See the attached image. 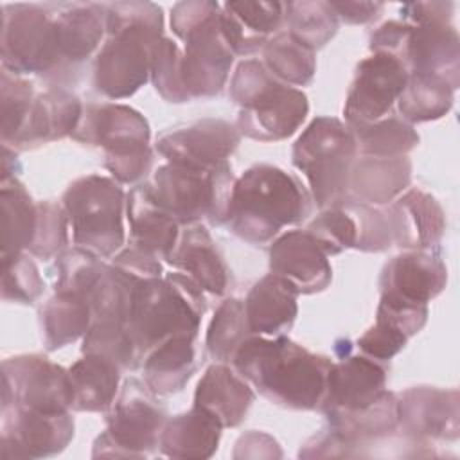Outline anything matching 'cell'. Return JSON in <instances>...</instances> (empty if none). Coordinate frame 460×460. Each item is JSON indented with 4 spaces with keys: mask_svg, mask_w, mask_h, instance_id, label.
I'll return each mask as SVG.
<instances>
[{
    "mask_svg": "<svg viewBox=\"0 0 460 460\" xmlns=\"http://www.w3.org/2000/svg\"><path fill=\"white\" fill-rule=\"evenodd\" d=\"M331 361L284 334H252L235 352L232 365L270 402L320 411Z\"/></svg>",
    "mask_w": 460,
    "mask_h": 460,
    "instance_id": "1",
    "label": "cell"
},
{
    "mask_svg": "<svg viewBox=\"0 0 460 460\" xmlns=\"http://www.w3.org/2000/svg\"><path fill=\"white\" fill-rule=\"evenodd\" d=\"M106 40L95 58L93 84L108 99H126L149 79L153 49L164 38V14L153 2L106 4Z\"/></svg>",
    "mask_w": 460,
    "mask_h": 460,
    "instance_id": "2",
    "label": "cell"
},
{
    "mask_svg": "<svg viewBox=\"0 0 460 460\" xmlns=\"http://www.w3.org/2000/svg\"><path fill=\"white\" fill-rule=\"evenodd\" d=\"M311 192L280 167L257 164L234 183L225 223L250 244H266L284 226L302 223L313 210Z\"/></svg>",
    "mask_w": 460,
    "mask_h": 460,
    "instance_id": "3",
    "label": "cell"
},
{
    "mask_svg": "<svg viewBox=\"0 0 460 460\" xmlns=\"http://www.w3.org/2000/svg\"><path fill=\"white\" fill-rule=\"evenodd\" d=\"M205 313L203 291L180 271L142 280L135 291L128 329L142 359L176 334L198 336Z\"/></svg>",
    "mask_w": 460,
    "mask_h": 460,
    "instance_id": "4",
    "label": "cell"
},
{
    "mask_svg": "<svg viewBox=\"0 0 460 460\" xmlns=\"http://www.w3.org/2000/svg\"><path fill=\"white\" fill-rule=\"evenodd\" d=\"M356 158L358 147L349 124L334 117H316L293 146V165L305 176L320 210L349 198Z\"/></svg>",
    "mask_w": 460,
    "mask_h": 460,
    "instance_id": "5",
    "label": "cell"
},
{
    "mask_svg": "<svg viewBox=\"0 0 460 460\" xmlns=\"http://www.w3.org/2000/svg\"><path fill=\"white\" fill-rule=\"evenodd\" d=\"M63 208L74 246L99 259L111 257L122 248L126 194L117 180L101 174L77 178L63 194Z\"/></svg>",
    "mask_w": 460,
    "mask_h": 460,
    "instance_id": "6",
    "label": "cell"
},
{
    "mask_svg": "<svg viewBox=\"0 0 460 460\" xmlns=\"http://www.w3.org/2000/svg\"><path fill=\"white\" fill-rule=\"evenodd\" d=\"M235 178L232 167H190L165 162L153 172L151 189L156 201L180 223H225Z\"/></svg>",
    "mask_w": 460,
    "mask_h": 460,
    "instance_id": "7",
    "label": "cell"
},
{
    "mask_svg": "<svg viewBox=\"0 0 460 460\" xmlns=\"http://www.w3.org/2000/svg\"><path fill=\"white\" fill-rule=\"evenodd\" d=\"M146 383L126 379L106 411V429L95 438L92 456L144 458L160 442L167 415Z\"/></svg>",
    "mask_w": 460,
    "mask_h": 460,
    "instance_id": "8",
    "label": "cell"
},
{
    "mask_svg": "<svg viewBox=\"0 0 460 460\" xmlns=\"http://www.w3.org/2000/svg\"><path fill=\"white\" fill-rule=\"evenodd\" d=\"M0 32L4 70L14 75H58L63 70L50 4H4Z\"/></svg>",
    "mask_w": 460,
    "mask_h": 460,
    "instance_id": "9",
    "label": "cell"
},
{
    "mask_svg": "<svg viewBox=\"0 0 460 460\" xmlns=\"http://www.w3.org/2000/svg\"><path fill=\"white\" fill-rule=\"evenodd\" d=\"M68 370L41 354H22L2 363V406H20L45 413L72 410Z\"/></svg>",
    "mask_w": 460,
    "mask_h": 460,
    "instance_id": "10",
    "label": "cell"
},
{
    "mask_svg": "<svg viewBox=\"0 0 460 460\" xmlns=\"http://www.w3.org/2000/svg\"><path fill=\"white\" fill-rule=\"evenodd\" d=\"M180 40L185 41L181 79L189 97L205 99L217 95L228 79L235 56L223 29L221 5Z\"/></svg>",
    "mask_w": 460,
    "mask_h": 460,
    "instance_id": "11",
    "label": "cell"
},
{
    "mask_svg": "<svg viewBox=\"0 0 460 460\" xmlns=\"http://www.w3.org/2000/svg\"><path fill=\"white\" fill-rule=\"evenodd\" d=\"M0 456L41 458L61 453L74 438L70 411L45 413L14 404L2 406Z\"/></svg>",
    "mask_w": 460,
    "mask_h": 460,
    "instance_id": "12",
    "label": "cell"
},
{
    "mask_svg": "<svg viewBox=\"0 0 460 460\" xmlns=\"http://www.w3.org/2000/svg\"><path fill=\"white\" fill-rule=\"evenodd\" d=\"M408 70L392 56L370 54L356 66L343 115L349 126L372 124L392 113L408 83Z\"/></svg>",
    "mask_w": 460,
    "mask_h": 460,
    "instance_id": "13",
    "label": "cell"
},
{
    "mask_svg": "<svg viewBox=\"0 0 460 460\" xmlns=\"http://www.w3.org/2000/svg\"><path fill=\"white\" fill-rule=\"evenodd\" d=\"M338 359L331 361L325 397L320 411H352L372 404L386 388L388 370L383 361L354 354L349 340L336 341Z\"/></svg>",
    "mask_w": 460,
    "mask_h": 460,
    "instance_id": "14",
    "label": "cell"
},
{
    "mask_svg": "<svg viewBox=\"0 0 460 460\" xmlns=\"http://www.w3.org/2000/svg\"><path fill=\"white\" fill-rule=\"evenodd\" d=\"M72 138L102 147L104 158L126 156L151 147L147 120L126 104H86Z\"/></svg>",
    "mask_w": 460,
    "mask_h": 460,
    "instance_id": "15",
    "label": "cell"
},
{
    "mask_svg": "<svg viewBox=\"0 0 460 460\" xmlns=\"http://www.w3.org/2000/svg\"><path fill=\"white\" fill-rule=\"evenodd\" d=\"M239 140L241 135L230 122L201 119L162 135L156 142V151L169 164L219 169L228 165V158L237 149Z\"/></svg>",
    "mask_w": 460,
    "mask_h": 460,
    "instance_id": "16",
    "label": "cell"
},
{
    "mask_svg": "<svg viewBox=\"0 0 460 460\" xmlns=\"http://www.w3.org/2000/svg\"><path fill=\"white\" fill-rule=\"evenodd\" d=\"M399 397V426L417 442L460 437V397L456 388L413 386Z\"/></svg>",
    "mask_w": 460,
    "mask_h": 460,
    "instance_id": "17",
    "label": "cell"
},
{
    "mask_svg": "<svg viewBox=\"0 0 460 460\" xmlns=\"http://www.w3.org/2000/svg\"><path fill=\"white\" fill-rule=\"evenodd\" d=\"M309 102L302 90L277 83L255 101L241 108L237 131L259 142H275L291 137L305 120Z\"/></svg>",
    "mask_w": 460,
    "mask_h": 460,
    "instance_id": "18",
    "label": "cell"
},
{
    "mask_svg": "<svg viewBox=\"0 0 460 460\" xmlns=\"http://www.w3.org/2000/svg\"><path fill=\"white\" fill-rule=\"evenodd\" d=\"M270 273L289 282L298 295L320 293L332 280L329 255L307 230H289L271 243Z\"/></svg>",
    "mask_w": 460,
    "mask_h": 460,
    "instance_id": "19",
    "label": "cell"
},
{
    "mask_svg": "<svg viewBox=\"0 0 460 460\" xmlns=\"http://www.w3.org/2000/svg\"><path fill=\"white\" fill-rule=\"evenodd\" d=\"M402 65L408 74L437 77L456 90L460 86V38L456 29L451 23L411 25Z\"/></svg>",
    "mask_w": 460,
    "mask_h": 460,
    "instance_id": "20",
    "label": "cell"
},
{
    "mask_svg": "<svg viewBox=\"0 0 460 460\" xmlns=\"http://www.w3.org/2000/svg\"><path fill=\"white\" fill-rule=\"evenodd\" d=\"M446 282L447 270L437 252L408 250L385 264L379 289L406 302L428 305V302L442 293Z\"/></svg>",
    "mask_w": 460,
    "mask_h": 460,
    "instance_id": "21",
    "label": "cell"
},
{
    "mask_svg": "<svg viewBox=\"0 0 460 460\" xmlns=\"http://www.w3.org/2000/svg\"><path fill=\"white\" fill-rule=\"evenodd\" d=\"M394 244L404 250H431L442 241L446 214L440 203L420 189H410L386 208Z\"/></svg>",
    "mask_w": 460,
    "mask_h": 460,
    "instance_id": "22",
    "label": "cell"
},
{
    "mask_svg": "<svg viewBox=\"0 0 460 460\" xmlns=\"http://www.w3.org/2000/svg\"><path fill=\"white\" fill-rule=\"evenodd\" d=\"M126 217L129 244L169 262L181 225L156 201L151 183H137L126 194Z\"/></svg>",
    "mask_w": 460,
    "mask_h": 460,
    "instance_id": "23",
    "label": "cell"
},
{
    "mask_svg": "<svg viewBox=\"0 0 460 460\" xmlns=\"http://www.w3.org/2000/svg\"><path fill=\"white\" fill-rule=\"evenodd\" d=\"M63 68H74L86 61L106 36V4L61 2L50 4Z\"/></svg>",
    "mask_w": 460,
    "mask_h": 460,
    "instance_id": "24",
    "label": "cell"
},
{
    "mask_svg": "<svg viewBox=\"0 0 460 460\" xmlns=\"http://www.w3.org/2000/svg\"><path fill=\"white\" fill-rule=\"evenodd\" d=\"M169 264L205 293L221 296L228 289L230 268L203 223L189 225L180 234Z\"/></svg>",
    "mask_w": 460,
    "mask_h": 460,
    "instance_id": "25",
    "label": "cell"
},
{
    "mask_svg": "<svg viewBox=\"0 0 460 460\" xmlns=\"http://www.w3.org/2000/svg\"><path fill=\"white\" fill-rule=\"evenodd\" d=\"M83 110V102L65 90H49L40 93L34 97L22 129L9 144H5V147L20 151L65 138L68 135L72 137Z\"/></svg>",
    "mask_w": 460,
    "mask_h": 460,
    "instance_id": "26",
    "label": "cell"
},
{
    "mask_svg": "<svg viewBox=\"0 0 460 460\" xmlns=\"http://www.w3.org/2000/svg\"><path fill=\"white\" fill-rule=\"evenodd\" d=\"M225 34L235 56L262 50L270 38L286 25V2L241 0L221 5Z\"/></svg>",
    "mask_w": 460,
    "mask_h": 460,
    "instance_id": "27",
    "label": "cell"
},
{
    "mask_svg": "<svg viewBox=\"0 0 460 460\" xmlns=\"http://www.w3.org/2000/svg\"><path fill=\"white\" fill-rule=\"evenodd\" d=\"M255 399L252 385L226 363L210 365L194 392V406L210 411L223 428H235Z\"/></svg>",
    "mask_w": 460,
    "mask_h": 460,
    "instance_id": "28",
    "label": "cell"
},
{
    "mask_svg": "<svg viewBox=\"0 0 460 460\" xmlns=\"http://www.w3.org/2000/svg\"><path fill=\"white\" fill-rule=\"evenodd\" d=\"M411 181V162L408 156H361L356 158L349 198L370 205L383 207L397 199Z\"/></svg>",
    "mask_w": 460,
    "mask_h": 460,
    "instance_id": "29",
    "label": "cell"
},
{
    "mask_svg": "<svg viewBox=\"0 0 460 460\" xmlns=\"http://www.w3.org/2000/svg\"><path fill=\"white\" fill-rule=\"evenodd\" d=\"M298 291L284 279L268 273L246 295L244 311L252 334L280 336L298 314Z\"/></svg>",
    "mask_w": 460,
    "mask_h": 460,
    "instance_id": "30",
    "label": "cell"
},
{
    "mask_svg": "<svg viewBox=\"0 0 460 460\" xmlns=\"http://www.w3.org/2000/svg\"><path fill=\"white\" fill-rule=\"evenodd\" d=\"M221 429V422L210 411L192 406L189 411L165 420L158 447L171 458H208L217 449Z\"/></svg>",
    "mask_w": 460,
    "mask_h": 460,
    "instance_id": "31",
    "label": "cell"
},
{
    "mask_svg": "<svg viewBox=\"0 0 460 460\" xmlns=\"http://www.w3.org/2000/svg\"><path fill=\"white\" fill-rule=\"evenodd\" d=\"M142 368L144 383L153 394L180 392L196 370V336H171L142 359Z\"/></svg>",
    "mask_w": 460,
    "mask_h": 460,
    "instance_id": "32",
    "label": "cell"
},
{
    "mask_svg": "<svg viewBox=\"0 0 460 460\" xmlns=\"http://www.w3.org/2000/svg\"><path fill=\"white\" fill-rule=\"evenodd\" d=\"M72 385V410L75 411H108L119 394L120 368L95 354H83L68 368Z\"/></svg>",
    "mask_w": 460,
    "mask_h": 460,
    "instance_id": "33",
    "label": "cell"
},
{
    "mask_svg": "<svg viewBox=\"0 0 460 460\" xmlns=\"http://www.w3.org/2000/svg\"><path fill=\"white\" fill-rule=\"evenodd\" d=\"M2 210V266L22 255L32 243L36 230V203L18 181L4 180L0 189Z\"/></svg>",
    "mask_w": 460,
    "mask_h": 460,
    "instance_id": "34",
    "label": "cell"
},
{
    "mask_svg": "<svg viewBox=\"0 0 460 460\" xmlns=\"http://www.w3.org/2000/svg\"><path fill=\"white\" fill-rule=\"evenodd\" d=\"M329 428L345 440L361 446L367 440L383 438L399 428V397L385 390L372 404L352 411L325 413Z\"/></svg>",
    "mask_w": 460,
    "mask_h": 460,
    "instance_id": "35",
    "label": "cell"
},
{
    "mask_svg": "<svg viewBox=\"0 0 460 460\" xmlns=\"http://www.w3.org/2000/svg\"><path fill=\"white\" fill-rule=\"evenodd\" d=\"M40 323L43 343L52 352L86 334L92 325V309L84 296L56 291L40 309Z\"/></svg>",
    "mask_w": 460,
    "mask_h": 460,
    "instance_id": "36",
    "label": "cell"
},
{
    "mask_svg": "<svg viewBox=\"0 0 460 460\" xmlns=\"http://www.w3.org/2000/svg\"><path fill=\"white\" fill-rule=\"evenodd\" d=\"M349 128L361 156H406L419 144L413 124L394 113L372 124H354Z\"/></svg>",
    "mask_w": 460,
    "mask_h": 460,
    "instance_id": "37",
    "label": "cell"
},
{
    "mask_svg": "<svg viewBox=\"0 0 460 460\" xmlns=\"http://www.w3.org/2000/svg\"><path fill=\"white\" fill-rule=\"evenodd\" d=\"M262 63L273 77L288 86H305L316 72L314 50L300 43L288 31H280L262 49Z\"/></svg>",
    "mask_w": 460,
    "mask_h": 460,
    "instance_id": "38",
    "label": "cell"
},
{
    "mask_svg": "<svg viewBox=\"0 0 460 460\" xmlns=\"http://www.w3.org/2000/svg\"><path fill=\"white\" fill-rule=\"evenodd\" d=\"M455 101V90L442 79L429 75H408V83L397 99L401 117L410 122H429L444 117Z\"/></svg>",
    "mask_w": 460,
    "mask_h": 460,
    "instance_id": "39",
    "label": "cell"
},
{
    "mask_svg": "<svg viewBox=\"0 0 460 460\" xmlns=\"http://www.w3.org/2000/svg\"><path fill=\"white\" fill-rule=\"evenodd\" d=\"M338 18L329 2H286V31L311 50L327 45L338 32Z\"/></svg>",
    "mask_w": 460,
    "mask_h": 460,
    "instance_id": "40",
    "label": "cell"
},
{
    "mask_svg": "<svg viewBox=\"0 0 460 460\" xmlns=\"http://www.w3.org/2000/svg\"><path fill=\"white\" fill-rule=\"evenodd\" d=\"M250 336L252 331L244 311V300L226 298L210 320L205 345L216 361L232 363L235 352Z\"/></svg>",
    "mask_w": 460,
    "mask_h": 460,
    "instance_id": "41",
    "label": "cell"
},
{
    "mask_svg": "<svg viewBox=\"0 0 460 460\" xmlns=\"http://www.w3.org/2000/svg\"><path fill=\"white\" fill-rule=\"evenodd\" d=\"M83 354H95L113 361L120 370H133L140 363L138 349L128 325L95 322L83 336Z\"/></svg>",
    "mask_w": 460,
    "mask_h": 460,
    "instance_id": "42",
    "label": "cell"
},
{
    "mask_svg": "<svg viewBox=\"0 0 460 460\" xmlns=\"http://www.w3.org/2000/svg\"><path fill=\"white\" fill-rule=\"evenodd\" d=\"M322 250L331 257L343 250L356 248L358 243V221L347 201L322 208V212L305 228Z\"/></svg>",
    "mask_w": 460,
    "mask_h": 460,
    "instance_id": "43",
    "label": "cell"
},
{
    "mask_svg": "<svg viewBox=\"0 0 460 460\" xmlns=\"http://www.w3.org/2000/svg\"><path fill=\"white\" fill-rule=\"evenodd\" d=\"M181 58L180 47L165 36L153 49L149 79L167 102L180 104L190 101L181 79Z\"/></svg>",
    "mask_w": 460,
    "mask_h": 460,
    "instance_id": "44",
    "label": "cell"
},
{
    "mask_svg": "<svg viewBox=\"0 0 460 460\" xmlns=\"http://www.w3.org/2000/svg\"><path fill=\"white\" fill-rule=\"evenodd\" d=\"M36 230L27 252L40 259L59 257L68 244V216L56 201L36 203Z\"/></svg>",
    "mask_w": 460,
    "mask_h": 460,
    "instance_id": "45",
    "label": "cell"
},
{
    "mask_svg": "<svg viewBox=\"0 0 460 460\" xmlns=\"http://www.w3.org/2000/svg\"><path fill=\"white\" fill-rule=\"evenodd\" d=\"M104 268L106 262H102V259L74 246L58 257L56 291L75 293L86 298L88 291L93 288Z\"/></svg>",
    "mask_w": 460,
    "mask_h": 460,
    "instance_id": "46",
    "label": "cell"
},
{
    "mask_svg": "<svg viewBox=\"0 0 460 460\" xmlns=\"http://www.w3.org/2000/svg\"><path fill=\"white\" fill-rule=\"evenodd\" d=\"M2 144H9L22 129L25 117L34 102L32 84L20 75L2 68Z\"/></svg>",
    "mask_w": 460,
    "mask_h": 460,
    "instance_id": "47",
    "label": "cell"
},
{
    "mask_svg": "<svg viewBox=\"0 0 460 460\" xmlns=\"http://www.w3.org/2000/svg\"><path fill=\"white\" fill-rule=\"evenodd\" d=\"M43 279L29 253L18 255L9 264L2 266V296L5 302L34 304L43 293Z\"/></svg>",
    "mask_w": 460,
    "mask_h": 460,
    "instance_id": "48",
    "label": "cell"
},
{
    "mask_svg": "<svg viewBox=\"0 0 460 460\" xmlns=\"http://www.w3.org/2000/svg\"><path fill=\"white\" fill-rule=\"evenodd\" d=\"M358 221V243L356 248L361 252H383L394 244L390 219L385 210L359 203L352 198L345 199Z\"/></svg>",
    "mask_w": 460,
    "mask_h": 460,
    "instance_id": "49",
    "label": "cell"
},
{
    "mask_svg": "<svg viewBox=\"0 0 460 460\" xmlns=\"http://www.w3.org/2000/svg\"><path fill=\"white\" fill-rule=\"evenodd\" d=\"M376 320L392 325L410 340L426 325L428 305L406 302L390 293H381Z\"/></svg>",
    "mask_w": 460,
    "mask_h": 460,
    "instance_id": "50",
    "label": "cell"
},
{
    "mask_svg": "<svg viewBox=\"0 0 460 460\" xmlns=\"http://www.w3.org/2000/svg\"><path fill=\"white\" fill-rule=\"evenodd\" d=\"M277 83L280 81L270 74L262 61L244 59L237 65L230 79V97L235 104L244 108Z\"/></svg>",
    "mask_w": 460,
    "mask_h": 460,
    "instance_id": "51",
    "label": "cell"
},
{
    "mask_svg": "<svg viewBox=\"0 0 460 460\" xmlns=\"http://www.w3.org/2000/svg\"><path fill=\"white\" fill-rule=\"evenodd\" d=\"M406 341L408 338L402 332L385 322L376 320V323L358 338L356 347L361 350V354L385 363L399 354L404 349Z\"/></svg>",
    "mask_w": 460,
    "mask_h": 460,
    "instance_id": "52",
    "label": "cell"
},
{
    "mask_svg": "<svg viewBox=\"0 0 460 460\" xmlns=\"http://www.w3.org/2000/svg\"><path fill=\"white\" fill-rule=\"evenodd\" d=\"M410 31H411V25L406 22H399V20L385 22L381 27H377L370 34V52L386 54L402 63Z\"/></svg>",
    "mask_w": 460,
    "mask_h": 460,
    "instance_id": "53",
    "label": "cell"
},
{
    "mask_svg": "<svg viewBox=\"0 0 460 460\" xmlns=\"http://www.w3.org/2000/svg\"><path fill=\"white\" fill-rule=\"evenodd\" d=\"M153 165V149L147 147L138 153L126 156H108L104 158V167L110 171L111 178L119 183H138L147 176Z\"/></svg>",
    "mask_w": 460,
    "mask_h": 460,
    "instance_id": "54",
    "label": "cell"
},
{
    "mask_svg": "<svg viewBox=\"0 0 460 460\" xmlns=\"http://www.w3.org/2000/svg\"><path fill=\"white\" fill-rule=\"evenodd\" d=\"M111 264L140 280L162 277V261L133 244L119 252L113 257Z\"/></svg>",
    "mask_w": 460,
    "mask_h": 460,
    "instance_id": "55",
    "label": "cell"
},
{
    "mask_svg": "<svg viewBox=\"0 0 460 460\" xmlns=\"http://www.w3.org/2000/svg\"><path fill=\"white\" fill-rule=\"evenodd\" d=\"M356 444L345 440L340 433L327 428L318 435L311 437L304 447L300 449L298 456L304 458H320V456H358L359 451L354 449Z\"/></svg>",
    "mask_w": 460,
    "mask_h": 460,
    "instance_id": "56",
    "label": "cell"
},
{
    "mask_svg": "<svg viewBox=\"0 0 460 460\" xmlns=\"http://www.w3.org/2000/svg\"><path fill=\"white\" fill-rule=\"evenodd\" d=\"M453 9V2H410L401 7V16L411 25L451 23Z\"/></svg>",
    "mask_w": 460,
    "mask_h": 460,
    "instance_id": "57",
    "label": "cell"
},
{
    "mask_svg": "<svg viewBox=\"0 0 460 460\" xmlns=\"http://www.w3.org/2000/svg\"><path fill=\"white\" fill-rule=\"evenodd\" d=\"M338 22L349 23V25H363L377 20L385 9L383 2H329Z\"/></svg>",
    "mask_w": 460,
    "mask_h": 460,
    "instance_id": "58",
    "label": "cell"
},
{
    "mask_svg": "<svg viewBox=\"0 0 460 460\" xmlns=\"http://www.w3.org/2000/svg\"><path fill=\"white\" fill-rule=\"evenodd\" d=\"M280 455L282 453L279 449L277 440L262 431H248V433L241 435L239 440L235 442V451H234L235 458H244V456H252V458H271L273 456L275 458Z\"/></svg>",
    "mask_w": 460,
    "mask_h": 460,
    "instance_id": "59",
    "label": "cell"
}]
</instances>
